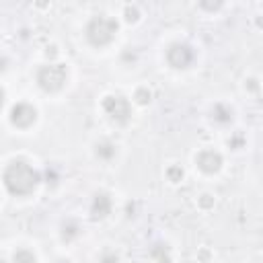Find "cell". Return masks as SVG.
Segmentation results:
<instances>
[{"label":"cell","instance_id":"9c48e42d","mask_svg":"<svg viewBox=\"0 0 263 263\" xmlns=\"http://www.w3.org/2000/svg\"><path fill=\"white\" fill-rule=\"evenodd\" d=\"M150 257L152 259H156L158 263H171V253H168V247L166 245H154L152 249H150Z\"/></svg>","mask_w":263,"mask_h":263},{"label":"cell","instance_id":"7c38bea8","mask_svg":"<svg viewBox=\"0 0 263 263\" xmlns=\"http://www.w3.org/2000/svg\"><path fill=\"white\" fill-rule=\"evenodd\" d=\"M214 115H216V119H220V121H228V119H230V111L224 109V107H216V109H214Z\"/></svg>","mask_w":263,"mask_h":263},{"label":"cell","instance_id":"3957f363","mask_svg":"<svg viewBox=\"0 0 263 263\" xmlns=\"http://www.w3.org/2000/svg\"><path fill=\"white\" fill-rule=\"evenodd\" d=\"M66 76L68 72L62 64H47L37 72V84L47 92H55L64 86Z\"/></svg>","mask_w":263,"mask_h":263},{"label":"cell","instance_id":"8992f818","mask_svg":"<svg viewBox=\"0 0 263 263\" xmlns=\"http://www.w3.org/2000/svg\"><path fill=\"white\" fill-rule=\"evenodd\" d=\"M35 117H37L35 109L31 105H27V103H18L10 111V121L14 125H18V127H29L35 121Z\"/></svg>","mask_w":263,"mask_h":263},{"label":"cell","instance_id":"e0dca14e","mask_svg":"<svg viewBox=\"0 0 263 263\" xmlns=\"http://www.w3.org/2000/svg\"><path fill=\"white\" fill-rule=\"evenodd\" d=\"M74 234H76V226H74V224H70L68 228L64 226V238H70V236H74Z\"/></svg>","mask_w":263,"mask_h":263},{"label":"cell","instance_id":"d6986e66","mask_svg":"<svg viewBox=\"0 0 263 263\" xmlns=\"http://www.w3.org/2000/svg\"><path fill=\"white\" fill-rule=\"evenodd\" d=\"M249 86H251L253 90H257V80H249Z\"/></svg>","mask_w":263,"mask_h":263},{"label":"cell","instance_id":"5b68a950","mask_svg":"<svg viewBox=\"0 0 263 263\" xmlns=\"http://www.w3.org/2000/svg\"><path fill=\"white\" fill-rule=\"evenodd\" d=\"M166 60L173 68H187L193 60V51L189 45L185 43H173L168 49H166Z\"/></svg>","mask_w":263,"mask_h":263},{"label":"cell","instance_id":"277c9868","mask_svg":"<svg viewBox=\"0 0 263 263\" xmlns=\"http://www.w3.org/2000/svg\"><path fill=\"white\" fill-rule=\"evenodd\" d=\"M103 107H105L107 115H109L111 119L119 121V123H125V121L129 119L132 107H129L127 99H123V97H119V95H115V97H107V99L103 101Z\"/></svg>","mask_w":263,"mask_h":263},{"label":"cell","instance_id":"4fadbf2b","mask_svg":"<svg viewBox=\"0 0 263 263\" xmlns=\"http://www.w3.org/2000/svg\"><path fill=\"white\" fill-rule=\"evenodd\" d=\"M136 101L142 103V105L148 103V101H150V92H148L146 88H138V90H136Z\"/></svg>","mask_w":263,"mask_h":263},{"label":"cell","instance_id":"9a60e30c","mask_svg":"<svg viewBox=\"0 0 263 263\" xmlns=\"http://www.w3.org/2000/svg\"><path fill=\"white\" fill-rule=\"evenodd\" d=\"M125 18H127V21H136V18H138V8L127 6V8H125Z\"/></svg>","mask_w":263,"mask_h":263},{"label":"cell","instance_id":"52a82bcc","mask_svg":"<svg viewBox=\"0 0 263 263\" xmlns=\"http://www.w3.org/2000/svg\"><path fill=\"white\" fill-rule=\"evenodd\" d=\"M222 164V156L214 150H203L197 154V166L203 171V173H216Z\"/></svg>","mask_w":263,"mask_h":263},{"label":"cell","instance_id":"6da1fadb","mask_svg":"<svg viewBox=\"0 0 263 263\" xmlns=\"http://www.w3.org/2000/svg\"><path fill=\"white\" fill-rule=\"evenodd\" d=\"M39 183V173L33 171L25 160H14L4 171V185L12 195H27Z\"/></svg>","mask_w":263,"mask_h":263},{"label":"cell","instance_id":"8fae6325","mask_svg":"<svg viewBox=\"0 0 263 263\" xmlns=\"http://www.w3.org/2000/svg\"><path fill=\"white\" fill-rule=\"evenodd\" d=\"M14 263H35V255L27 249H18L14 253Z\"/></svg>","mask_w":263,"mask_h":263},{"label":"cell","instance_id":"ffe728a7","mask_svg":"<svg viewBox=\"0 0 263 263\" xmlns=\"http://www.w3.org/2000/svg\"><path fill=\"white\" fill-rule=\"evenodd\" d=\"M2 105H4V92H2V88H0V109H2Z\"/></svg>","mask_w":263,"mask_h":263},{"label":"cell","instance_id":"44dd1931","mask_svg":"<svg viewBox=\"0 0 263 263\" xmlns=\"http://www.w3.org/2000/svg\"><path fill=\"white\" fill-rule=\"evenodd\" d=\"M2 64H4V60H0V70H2V68H4V66H2Z\"/></svg>","mask_w":263,"mask_h":263},{"label":"cell","instance_id":"2e32d148","mask_svg":"<svg viewBox=\"0 0 263 263\" xmlns=\"http://www.w3.org/2000/svg\"><path fill=\"white\" fill-rule=\"evenodd\" d=\"M101 263H119V259H117V255H113V253H105V255L101 257Z\"/></svg>","mask_w":263,"mask_h":263},{"label":"cell","instance_id":"ba28073f","mask_svg":"<svg viewBox=\"0 0 263 263\" xmlns=\"http://www.w3.org/2000/svg\"><path fill=\"white\" fill-rule=\"evenodd\" d=\"M111 212V199L107 193H97L92 201V216L95 218H105Z\"/></svg>","mask_w":263,"mask_h":263},{"label":"cell","instance_id":"30bf717a","mask_svg":"<svg viewBox=\"0 0 263 263\" xmlns=\"http://www.w3.org/2000/svg\"><path fill=\"white\" fill-rule=\"evenodd\" d=\"M97 156H101V158H113L115 156V146L113 144H109V142H101V144H97Z\"/></svg>","mask_w":263,"mask_h":263},{"label":"cell","instance_id":"7a4b0ae2","mask_svg":"<svg viewBox=\"0 0 263 263\" xmlns=\"http://www.w3.org/2000/svg\"><path fill=\"white\" fill-rule=\"evenodd\" d=\"M115 31H117V23L113 18H109V16H95L88 23V27H86V37H88V41L92 45L101 47V45H107L113 39Z\"/></svg>","mask_w":263,"mask_h":263},{"label":"cell","instance_id":"ac0fdd59","mask_svg":"<svg viewBox=\"0 0 263 263\" xmlns=\"http://www.w3.org/2000/svg\"><path fill=\"white\" fill-rule=\"evenodd\" d=\"M201 197H203V199H201V203H203V205H210V203H212V199H208L210 195H201Z\"/></svg>","mask_w":263,"mask_h":263},{"label":"cell","instance_id":"5bb4252c","mask_svg":"<svg viewBox=\"0 0 263 263\" xmlns=\"http://www.w3.org/2000/svg\"><path fill=\"white\" fill-rule=\"evenodd\" d=\"M181 177H183V171L179 166H171L168 168V179L171 181H181Z\"/></svg>","mask_w":263,"mask_h":263}]
</instances>
